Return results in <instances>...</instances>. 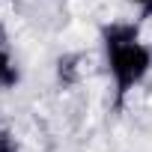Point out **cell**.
I'll list each match as a JSON object with an SVG mask.
<instances>
[{"label":"cell","instance_id":"3957f363","mask_svg":"<svg viewBox=\"0 0 152 152\" xmlns=\"http://www.w3.org/2000/svg\"><path fill=\"white\" fill-rule=\"evenodd\" d=\"M0 152H21L18 149V140H15V134L12 131H0Z\"/></svg>","mask_w":152,"mask_h":152},{"label":"cell","instance_id":"7a4b0ae2","mask_svg":"<svg viewBox=\"0 0 152 152\" xmlns=\"http://www.w3.org/2000/svg\"><path fill=\"white\" fill-rule=\"evenodd\" d=\"M18 81H21V69H18V63L12 60V54L0 45V87L3 90H12V87H18Z\"/></svg>","mask_w":152,"mask_h":152},{"label":"cell","instance_id":"6da1fadb","mask_svg":"<svg viewBox=\"0 0 152 152\" xmlns=\"http://www.w3.org/2000/svg\"><path fill=\"white\" fill-rule=\"evenodd\" d=\"M102 51L107 78L113 84V104L122 107L125 99L149 78L152 48L140 39V27L128 21H113L102 27Z\"/></svg>","mask_w":152,"mask_h":152},{"label":"cell","instance_id":"277c9868","mask_svg":"<svg viewBox=\"0 0 152 152\" xmlns=\"http://www.w3.org/2000/svg\"><path fill=\"white\" fill-rule=\"evenodd\" d=\"M137 6H140L143 18H152V0H137Z\"/></svg>","mask_w":152,"mask_h":152}]
</instances>
